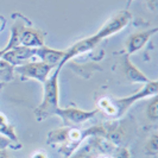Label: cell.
Masks as SVG:
<instances>
[{
	"instance_id": "2e32d148",
	"label": "cell",
	"mask_w": 158,
	"mask_h": 158,
	"mask_svg": "<svg viewBox=\"0 0 158 158\" xmlns=\"http://www.w3.org/2000/svg\"><path fill=\"white\" fill-rule=\"evenodd\" d=\"M0 133L4 135V137H7L8 139H11L12 142H17V135H11L10 132H7L6 130H4V128H1V127H0Z\"/></svg>"
},
{
	"instance_id": "52a82bcc",
	"label": "cell",
	"mask_w": 158,
	"mask_h": 158,
	"mask_svg": "<svg viewBox=\"0 0 158 158\" xmlns=\"http://www.w3.org/2000/svg\"><path fill=\"white\" fill-rule=\"evenodd\" d=\"M158 31L157 27H152L145 31H138L132 33L125 42V50H126V55H132L137 51L142 50L143 48L146 45V43L150 40V38L156 35Z\"/></svg>"
},
{
	"instance_id": "d6986e66",
	"label": "cell",
	"mask_w": 158,
	"mask_h": 158,
	"mask_svg": "<svg viewBox=\"0 0 158 158\" xmlns=\"http://www.w3.org/2000/svg\"><path fill=\"white\" fill-rule=\"evenodd\" d=\"M31 158H48V157L44 152H42V151H37V152H35V153L32 155Z\"/></svg>"
},
{
	"instance_id": "5b68a950",
	"label": "cell",
	"mask_w": 158,
	"mask_h": 158,
	"mask_svg": "<svg viewBox=\"0 0 158 158\" xmlns=\"http://www.w3.org/2000/svg\"><path fill=\"white\" fill-rule=\"evenodd\" d=\"M54 69L55 68H52L51 65L42 61H37V62H25L18 67H15V73L19 74L23 80L32 79L37 80L40 83H44Z\"/></svg>"
},
{
	"instance_id": "603a6c76",
	"label": "cell",
	"mask_w": 158,
	"mask_h": 158,
	"mask_svg": "<svg viewBox=\"0 0 158 158\" xmlns=\"http://www.w3.org/2000/svg\"><path fill=\"white\" fill-rule=\"evenodd\" d=\"M133 1H135V0H127V1H126V7H130V5H131Z\"/></svg>"
},
{
	"instance_id": "6da1fadb",
	"label": "cell",
	"mask_w": 158,
	"mask_h": 158,
	"mask_svg": "<svg viewBox=\"0 0 158 158\" xmlns=\"http://www.w3.org/2000/svg\"><path fill=\"white\" fill-rule=\"evenodd\" d=\"M7 45L10 49L16 47L37 49L45 45V32L35 27L25 17H17L11 27V37Z\"/></svg>"
},
{
	"instance_id": "4fadbf2b",
	"label": "cell",
	"mask_w": 158,
	"mask_h": 158,
	"mask_svg": "<svg viewBox=\"0 0 158 158\" xmlns=\"http://www.w3.org/2000/svg\"><path fill=\"white\" fill-rule=\"evenodd\" d=\"M157 103H158L157 95H155V96H152V99L150 100V102H149L148 107H146V117H148L149 120L152 121V123H156L158 119Z\"/></svg>"
},
{
	"instance_id": "7c38bea8",
	"label": "cell",
	"mask_w": 158,
	"mask_h": 158,
	"mask_svg": "<svg viewBox=\"0 0 158 158\" xmlns=\"http://www.w3.org/2000/svg\"><path fill=\"white\" fill-rule=\"evenodd\" d=\"M15 67L0 58V82H10L15 77Z\"/></svg>"
},
{
	"instance_id": "ba28073f",
	"label": "cell",
	"mask_w": 158,
	"mask_h": 158,
	"mask_svg": "<svg viewBox=\"0 0 158 158\" xmlns=\"http://www.w3.org/2000/svg\"><path fill=\"white\" fill-rule=\"evenodd\" d=\"M32 57H36V49L26 47H16L8 49L1 58L7 61L13 67H18L25 62H29V60H31Z\"/></svg>"
},
{
	"instance_id": "44dd1931",
	"label": "cell",
	"mask_w": 158,
	"mask_h": 158,
	"mask_svg": "<svg viewBox=\"0 0 158 158\" xmlns=\"http://www.w3.org/2000/svg\"><path fill=\"white\" fill-rule=\"evenodd\" d=\"M0 158H8L6 150H0Z\"/></svg>"
},
{
	"instance_id": "ffe728a7",
	"label": "cell",
	"mask_w": 158,
	"mask_h": 158,
	"mask_svg": "<svg viewBox=\"0 0 158 158\" xmlns=\"http://www.w3.org/2000/svg\"><path fill=\"white\" fill-rule=\"evenodd\" d=\"M5 25H6V18H5L4 16H1V15H0V32L4 30Z\"/></svg>"
},
{
	"instance_id": "ac0fdd59",
	"label": "cell",
	"mask_w": 158,
	"mask_h": 158,
	"mask_svg": "<svg viewBox=\"0 0 158 158\" xmlns=\"http://www.w3.org/2000/svg\"><path fill=\"white\" fill-rule=\"evenodd\" d=\"M146 4H148V6L151 8V10H156L157 7V0H146Z\"/></svg>"
},
{
	"instance_id": "9a60e30c",
	"label": "cell",
	"mask_w": 158,
	"mask_h": 158,
	"mask_svg": "<svg viewBox=\"0 0 158 158\" xmlns=\"http://www.w3.org/2000/svg\"><path fill=\"white\" fill-rule=\"evenodd\" d=\"M11 142L7 137H0V150H6V148L11 146Z\"/></svg>"
},
{
	"instance_id": "277c9868",
	"label": "cell",
	"mask_w": 158,
	"mask_h": 158,
	"mask_svg": "<svg viewBox=\"0 0 158 158\" xmlns=\"http://www.w3.org/2000/svg\"><path fill=\"white\" fill-rule=\"evenodd\" d=\"M131 19H132V13L128 10H121L103 24L102 27L94 36L101 42L105 38H108L113 35L120 32L121 30H124L131 22Z\"/></svg>"
},
{
	"instance_id": "8fae6325",
	"label": "cell",
	"mask_w": 158,
	"mask_h": 158,
	"mask_svg": "<svg viewBox=\"0 0 158 158\" xmlns=\"http://www.w3.org/2000/svg\"><path fill=\"white\" fill-rule=\"evenodd\" d=\"M69 132H70V127H60L52 130L48 133L47 143L49 145H56V144H65L68 138H69Z\"/></svg>"
},
{
	"instance_id": "7402d4cb",
	"label": "cell",
	"mask_w": 158,
	"mask_h": 158,
	"mask_svg": "<svg viewBox=\"0 0 158 158\" xmlns=\"http://www.w3.org/2000/svg\"><path fill=\"white\" fill-rule=\"evenodd\" d=\"M8 49H10V47H8V45H6V48H4V49H0V58L2 57V55H4V54L7 51Z\"/></svg>"
},
{
	"instance_id": "30bf717a",
	"label": "cell",
	"mask_w": 158,
	"mask_h": 158,
	"mask_svg": "<svg viewBox=\"0 0 158 158\" xmlns=\"http://www.w3.org/2000/svg\"><path fill=\"white\" fill-rule=\"evenodd\" d=\"M121 70H123V74L125 75V77L131 83H144L145 85L150 81V79L133 64V62L130 60L128 55H125L123 58Z\"/></svg>"
},
{
	"instance_id": "7a4b0ae2",
	"label": "cell",
	"mask_w": 158,
	"mask_h": 158,
	"mask_svg": "<svg viewBox=\"0 0 158 158\" xmlns=\"http://www.w3.org/2000/svg\"><path fill=\"white\" fill-rule=\"evenodd\" d=\"M158 90V81H149L148 83L144 85V87L138 90L137 93L132 94L131 96L126 98H120V99H108V98H103L100 100V107L107 114L113 115L115 118H120L121 115H124L127 112V110L133 105L135 102L146 99V98H152L155 95H157Z\"/></svg>"
},
{
	"instance_id": "e0dca14e",
	"label": "cell",
	"mask_w": 158,
	"mask_h": 158,
	"mask_svg": "<svg viewBox=\"0 0 158 158\" xmlns=\"http://www.w3.org/2000/svg\"><path fill=\"white\" fill-rule=\"evenodd\" d=\"M68 158H92V157H90V155L87 153V152H79V153H76L75 156L68 157Z\"/></svg>"
},
{
	"instance_id": "3957f363",
	"label": "cell",
	"mask_w": 158,
	"mask_h": 158,
	"mask_svg": "<svg viewBox=\"0 0 158 158\" xmlns=\"http://www.w3.org/2000/svg\"><path fill=\"white\" fill-rule=\"evenodd\" d=\"M61 67L54 69V73L49 75L47 81L43 83V100L42 102L33 110V115L36 120L43 121L51 115H55L56 111L60 108V86H58V76Z\"/></svg>"
},
{
	"instance_id": "9c48e42d",
	"label": "cell",
	"mask_w": 158,
	"mask_h": 158,
	"mask_svg": "<svg viewBox=\"0 0 158 158\" xmlns=\"http://www.w3.org/2000/svg\"><path fill=\"white\" fill-rule=\"evenodd\" d=\"M65 55V51L63 50H56L51 48L43 45L36 49V57L40 58V61L51 65L52 68L61 67L62 68V61Z\"/></svg>"
},
{
	"instance_id": "5bb4252c",
	"label": "cell",
	"mask_w": 158,
	"mask_h": 158,
	"mask_svg": "<svg viewBox=\"0 0 158 158\" xmlns=\"http://www.w3.org/2000/svg\"><path fill=\"white\" fill-rule=\"evenodd\" d=\"M144 150L148 156H156L158 153V135L156 133L149 138V140L145 144Z\"/></svg>"
},
{
	"instance_id": "8992f818",
	"label": "cell",
	"mask_w": 158,
	"mask_h": 158,
	"mask_svg": "<svg viewBox=\"0 0 158 158\" xmlns=\"http://www.w3.org/2000/svg\"><path fill=\"white\" fill-rule=\"evenodd\" d=\"M99 112V108L93 111H83L76 107H67V108H58L55 115L60 117L67 125H79L86 123L89 119L94 118L95 114Z\"/></svg>"
}]
</instances>
